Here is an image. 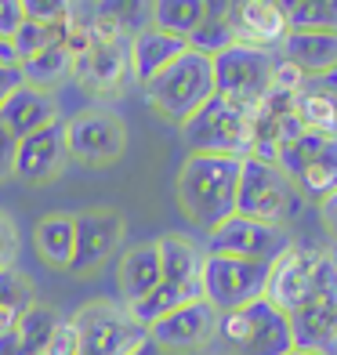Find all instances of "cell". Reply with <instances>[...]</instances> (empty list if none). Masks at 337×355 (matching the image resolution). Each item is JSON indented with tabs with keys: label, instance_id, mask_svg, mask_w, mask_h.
I'll return each instance as SVG.
<instances>
[{
	"label": "cell",
	"instance_id": "cell-29",
	"mask_svg": "<svg viewBox=\"0 0 337 355\" xmlns=\"http://www.w3.org/2000/svg\"><path fill=\"white\" fill-rule=\"evenodd\" d=\"M286 8L291 33H330L337 37V0H294Z\"/></svg>",
	"mask_w": 337,
	"mask_h": 355
},
{
	"label": "cell",
	"instance_id": "cell-30",
	"mask_svg": "<svg viewBox=\"0 0 337 355\" xmlns=\"http://www.w3.org/2000/svg\"><path fill=\"white\" fill-rule=\"evenodd\" d=\"M304 84H309V76H304L297 66H291L286 58L276 55V62H272V91L276 94H297Z\"/></svg>",
	"mask_w": 337,
	"mask_h": 355
},
{
	"label": "cell",
	"instance_id": "cell-34",
	"mask_svg": "<svg viewBox=\"0 0 337 355\" xmlns=\"http://www.w3.org/2000/svg\"><path fill=\"white\" fill-rule=\"evenodd\" d=\"M15 149H19V138L0 123V182L15 174Z\"/></svg>",
	"mask_w": 337,
	"mask_h": 355
},
{
	"label": "cell",
	"instance_id": "cell-10",
	"mask_svg": "<svg viewBox=\"0 0 337 355\" xmlns=\"http://www.w3.org/2000/svg\"><path fill=\"white\" fill-rule=\"evenodd\" d=\"M80 355H127L146 341V327L116 301H87L73 312Z\"/></svg>",
	"mask_w": 337,
	"mask_h": 355
},
{
	"label": "cell",
	"instance_id": "cell-35",
	"mask_svg": "<svg viewBox=\"0 0 337 355\" xmlns=\"http://www.w3.org/2000/svg\"><path fill=\"white\" fill-rule=\"evenodd\" d=\"M15 87H22V73H19V66H0V105L8 102V94H11Z\"/></svg>",
	"mask_w": 337,
	"mask_h": 355
},
{
	"label": "cell",
	"instance_id": "cell-15",
	"mask_svg": "<svg viewBox=\"0 0 337 355\" xmlns=\"http://www.w3.org/2000/svg\"><path fill=\"white\" fill-rule=\"evenodd\" d=\"M69 164V145H66V120H55L40 127L37 135L29 138H19V149H15V174L22 178V182H51L66 171Z\"/></svg>",
	"mask_w": 337,
	"mask_h": 355
},
{
	"label": "cell",
	"instance_id": "cell-9",
	"mask_svg": "<svg viewBox=\"0 0 337 355\" xmlns=\"http://www.w3.org/2000/svg\"><path fill=\"white\" fill-rule=\"evenodd\" d=\"M272 62L276 51H261V47L232 44L229 51L211 58L214 66V94L229 98L243 109H258L265 94L272 91Z\"/></svg>",
	"mask_w": 337,
	"mask_h": 355
},
{
	"label": "cell",
	"instance_id": "cell-31",
	"mask_svg": "<svg viewBox=\"0 0 337 355\" xmlns=\"http://www.w3.org/2000/svg\"><path fill=\"white\" fill-rule=\"evenodd\" d=\"M26 22V0H0V40H15Z\"/></svg>",
	"mask_w": 337,
	"mask_h": 355
},
{
	"label": "cell",
	"instance_id": "cell-17",
	"mask_svg": "<svg viewBox=\"0 0 337 355\" xmlns=\"http://www.w3.org/2000/svg\"><path fill=\"white\" fill-rule=\"evenodd\" d=\"M185 51H189V44L164 33V29H156V26L141 29L131 40V80H138V84L146 87L149 80H156L164 69H171Z\"/></svg>",
	"mask_w": 337,
	"mask_h": 355
},
{
	"label": "cell",
	"instance_id": "cell-8",
	"mask_svg": "<svg viewBox=\"0 0 337 355\" xmlns=\"http://www.w3.org/2000/svg\"><path fill=\"white\" fill-rule=\"evenodd\" d=\"M218 337L225 345H232L239 355H283L294 348L291 319L268 297L218 315Z\"/></svg>",
	"mask_w": 337,
	"mask_h": 355
},
{
	"label": "cell",
	"instance_id": "cell-11",
	"mask_svg": "<svg viewBox=\"0 0 337 355\" xmlns=\"http://www.w3.org/2000/svg\"><path fill=\"white\" fill-rule=\"evenodd\" d=\"M69 159L84 167H105L127 149V123L112 109H84L66 120Z\"/></svg>",
	"mask_w": 337,
	"mask_h": 355
},
{
	"label": "cell",
	"instance_id": "cell-14",
	"mask_svg": "<svg viewBox=\"0 0 337 355\" xmlns=\"http://www.w3.org/2000/svg\"><path fill=\"white\" fill-rule=\"evenodd\" d=\"M149 341H156L164 352H200L218 337V312L203 297L174 309L171 315L156 319L146 330Z\"/></svg>",
	"mask_w": 337,
	"mask_h": 355
},
{
	"label": "cell",
	"instance_id": "cell-41",
	"mask_svg": "<svg viewBox=\"0 0 337 355\" xmlns=\"http://www.w3.org/2000/svg\"><path fill=\"white\" fill-rule=\"evenodd\" d=\"M330 261H334V276H337V243L330 247Z\"/></svg>",
	"mask_w": 337,
	"mask_h": 355
},
{
	"label": "cell",
	"instance_id": "cell-3",
	"mask_svg": "<svg viewBox=\"0 0 337 355\" xmlns=\"http://www.w3.org/2000/svg\"><path fill=\"white\" fill-rule=\"evenodd\" d=\"M182 138L196 156H236L247 159L254 153V109H243L229 98H214L200 105L182 123Z\"/></svg>",
	"mask_w": 337,
	"mask_h": 355
},
{
	"label": "cell",
	"instance_id": "cell-40",
	"mask_svg": "<svg viewBox=\"0 0 337 355\" xmlns=\"http://www.w3.org/2000/svg\"><path fill=\"white\" fill-rule=\"evenodd\" d=\"M283 355H323V352H309V348H291V352H283Z\"/></svg>",
	"mask_w": 337,
	"mask_h": 355
},
{
	"label": "cell",
	"instance_id": "cell-1",
	"mask_svg": "<svg viewBox=\"0 0 337 355\" xmlns=\"http://www.w3.org/2000/svg\"><path fill=\"white\" fill-rule=\"evenodd\" d=\"M239 171L243 159L236 156H196L192 153L174 182L182 214L200 225L203 232H214L221 221L236 214V192H239Z\"/></svg>",
	"mask_w": 337,
	"mask_h": 355
},
{
	"label": "cell",
	"instance_id": "cell-37",
	"mask_svg": "<svg viewBox=\"0 0 337 355\" xmlns=\"http://www.w3.org/2000/svg\"><path fill=\"white\" fill-rule=\"evenodd\" d=\"M0 355H29V352L15 341V334H4V337H0Z\"/></svg>",
	"mask_w": 337,
	"mask_h": 355
},
{
	"label": "cell",
	"instance_id": "cell-5",
	"mask_svg": "<svg viewBox=\"0 0 337 355\" xmlns=\"http://www.w3.org/2000/svg\"><path fill=\"white\" fill-rule=\"evenodd\" d=\"M301 192L279 164L272 159L247 156L239 171V192H236V214L265 221V225H286L301 211Z\"/></svg>",
	"mask_w": 337,
	"mask_h": 355
},
{
	"label": "cell",
	"instance_id": "cell-32",
	"mask_svg": "<svg viewBox=\"0 0 337 355\" xmlns=\"http://www.w3.org/2000/svg\"><path fill=\"white\" fill-rule=\"evenodd\" d=\"M44 355H80V337H76V327L69 319L58 322V330L51 334V341H47Z\"/></svg>",
	"mask_w": 337,
	"mask_h": 355
},
{
	"label": "cell",
	"instance_id": "cell-19",
	"mask_svg": "<svg viewBox=\"0 0 337 355\" xmlns=\"http://www.w3.org/2000/svg\"><path fill=\"white\" fill-rule=\"evenodd\" d=\"M276 55L297 66L309 80L337 73V37L330 33H286Z\"/></svg>",
	"mask_w": 337,
	"mask_h": 355
},
{
	"label": "cell",
	"instance_id": "cell-24",
	"mask_svg": "<svg viewBox=\"0 0 337 355\" xmlns=\"http://www.w3.org/2000/svg\"><path fill=\"white\" fill-rule=\"evenodd\" d=\"M189 51H196L203 58H214L221 51H229L236 44V26H232V4H207V19L196 26V33L189 40Z\"/></svg>",
	"mask_w": 337,
	"mask_h": 355
},
{
	"label": "cell",
	"instance_id": "cell-13",
	"mask_svg": "<svg viewBox=\"0 0 337 355\" xmlns=\"http://www.w3.org/2000/svg\"><path fill=\"white\" fill-rule=\"evenodd\" d=\"M76 221V239H73V261L69 272L73 276H87V272L102 268L112 254L123 243V218L116 211H80L73 214Z\"/></svg>",
	"mask_w": 337,
	"mask_h": 355
},
{
	"label": "cell",
	"instance_id": "cell-18",
	"mask_svg": "<svg viewBox=\"0 0 337 355\" xmlns=\"http://www.w3.org/2000/svg\"><path fill=\"white\" fill-rule=\"evenodd\" d=\"M58 120V109H55V98L47 91H37V87H15L8 94V102L0 105V123L8 127L15 138H29L37 135L40 127L55 123Z\"/></svg>",
	"mask_w": 337,
	"mask_h": 355
},
{
	"label": "cell",
	"instance_id": "cell-6",
	"mask_svg": "<svg viewBox=\"0 0 337 355\" xmlns=\"http://www.w3.org/2000/svg\"><path fill=\"white\" fill-rule=\"evenodd\" d=\"M268 272L272 261H247V257H221V254H203L200 268V294L218 315L247 309L261 301L268 290Z\"/></svg>",
	"mask_w": 337,
	"mask_h": 355
},
{
	"label": "cell",
	"instance_id": "cell-20",
	"mask_svg": "<svg viewBox=\"0 0 337 355\" xmlns=\"http://www.w3.org/2000/svg\"><path fill=\"white\" fill-rule=\"evenodd\" d=\"M159 286V247L153 243H138L123 254L120 261V294H123V309L138 304L141 297H149Z\"/></svg>",
	"mask_w": 337,
	"mask_h": 355
},
{
	"label": "cell",
	"instance_id": "cell-16",
	"mask_svg": "<svg viewBox=\"0 0 337 355\" xmlns=\"http://www.w3.org/2000/svg\"><path fill=\"white\" fill-rule=\"evenodd\" d=\"M232 26H236V44L261 47V51H279L291 26H286V8L276 0H243L232 4Z\"/></svg>",
	"mask_w": 337,
	"mask_h": 355
},
{
	"label": "cell",
	"instance_id": "cell-27",
	"mask_svg": "<svg viewBox=\"0 0 337 355\" xmlns=\"http://www.w3.org/2000/svg\"><path fill=\"white\" fill-rule=\"evenodd\" d=\"M33 283H29L19 268H4L0 272V337L11 334L15 327H19L22 312L33 304Z\"/></svg>",
	"mask_w": 337,
	"mask_h": 355
},
{
	"label": "cell",
	"instance_id": "cell-21",
	"mask_svg": "<svg viewBox=\"0 0 337 355\" xmlns=\"http://www.w3.org/2000/svg\"><path fill=\"white\" fill-rule=\"evenodd\" d=\"M159 279L178 283V286H200V268H203V247L192 243L189 236H159Z\"/></svg>",
	"mask_w": 337,
	"mask_h": 355
},
{
	"label": "cell",
	"instance_id": "cell-38",
	"mask_svg": "<svg viewBox=\"0 0 337 355\" xmlns=\"http://www.w3.org/2000/svg\"><path fill=\"white\" fill-rule=\"evenodd\" d=\"M0 66H19V55H15L11 40H0Z\"/></svg>",
	"mask_w": 337,
	"mask_h": 355
},
{
	"label": "cell",
	"instance_id": "cell-25",
	"mask_svg": "<svg viewBox=\"0 0 337 355\" xmlns=\"http://www.w3.org/2000/svg\"><path fill=\"white\" fill-rule=\"evenodd\" d=\"M19 73H22V84L51 94V87L66 84V80L73 76V51H69L66 44L47 47V51H40V55H33V58L19 62Z\"/></svg>",
	"mask_w": 337,
	"mask_h": 355
},
{
	"label": "cell",
	"instance_id": "cell-39",
	"mask_svg": "<svg viewBox=\"0 0 337 355\" xmlns=\"http://www.w3.org/2000/svg\"><path fill=\"white\" fill-rule=\"evenodd\" d=\"M127 355H167V352L159 348L156 341H149V337H146V341H141V345H135V348L127 352Z\"/></svg>",
	"mask_w": 337,
	"mask_h": 355
},
{
	"label": "cell",
	"instance_id": "cell-7",
	"mask_svg": "<svg viewBox=\"0 0 337 355\" xmlns=\"http://www.w3.org/2000/svg\"><path fill=\"white\" fill-rule=\"evenodd\" d=\"M73 76L91 94H120L123 84L131 80V40L112 26L105 4H102V19L91 26L87 51L73 58Z\"/></svg>",
	"mask_w": 337,
	"mask_h": 355
},
{
	"label": "cell",
	"instance_id": "cell-36",
	"mask_svg": "<svg viewBox=\"0 0 337 355\" xmlns=\"http://www.w3.org/2000/svg\"><path fill=\"white\" fill-rule=\"evenodd\" d=\"M319 218H323L327 232L337 239V192H334V196H327L323 203H319Z\"/></svg>",
	"mask_w": 337,
	"mask_h": 355
},
{
	"label": "cell",
	"instance_id": "cell-4",
	"mask_svg": "<svg viewBox=\"0 0 337 355\" xmlns=\"http://www.w3.org/2000/svg\"><path fill=\"white\" fill-rule=\"evenodd\" d=\"M141 91H146V102L159 116L182 127L200 105H207L214 98V66H211V58L185 51L171 69H164L156 80H149Z\"/></svg>",
	"mask_w": 337,
	"mask_h": 355
},
{
	"label": "cell",
	"instance_id": "cell-26",
	"mask_svg": "<svg viewBox=\"0 0 337 355\" xmlns=\"http://www.w3.org/2000/svg\"><path fill=\"white\" fill-rule=\"evenodd\" d=\"M203 19H207V0H156L153 4V26L178 40H189Z\"/></svg>",
	"mask_w": 337,
	"mask_h": 355
},
{
	"label": "cell",
	"instance_id": "cell-28",
	"mask_svg": "<svg viewBox=\"0 0 337 355\" xmlns=\"http://www.w3.org/2000/svg\"><path fill=\"white\" fill-rule=\"evenodd\" d=\"M58 322H62V319H58V312L51 309V304L33 301V304L22 312L19 327H15L11 334H15V341H19L29 355H44L47 341H51V334L58 330Z\"/></svg>",
	"mask_w": 337,
	"mask_h": 355
},
{
	"label": "cell",
	"instance_id": "cell-33",
	"mask_svg": "<svg viewBox=\"0 0 337 355\" xmlns=\"http://www.w3.org/2000/svg\"><path fill=\"white\" fill-rule=\"evenodd\" d=\"M15 254H19V229H15V221L0 211V272L15 265Z\"/></svg>",
	"mask_w": 337,
	"mask_h": 355
},
{
	"label": "cell",
	"instance_id": "cell-2",
	"mask_svg": "<svg viewBox=\"0 0 337 355\" xmlns=\"http://www.w3.org/2000/svg\"><path fill=\"white\" fill-rule=\"evenodd\" d=\"M330 294H337L330 250L291 243L276 261H272L265 297L276 304L283 315H294L297 309L312 304L316 297H330Z\"/></svg>",
	"mask_w": 337,
	"mask_h": 355
},
{
	"label": "cell",
	"instance_id": "cell-23",
	"mask_svg": "<svg viewBox=\"0 0 337 355\" xmlns=\"http://www.w3.org/2000/svg\"><path fill=\"white\" fill-rule=\"evenodd\" d=\"M37 250L51 268H69L73 261V239H76V221L73 214L58 211V214H44L33 229Z\"/></svg>",
	"mask_w": 337,
	"mask_h": 355
},
{
	"label": "cell",
	"instance_id": "cell-12",
	"mask_svg": "<svg viewBox=\"0 0 337 355\" xmlns=\"http://www.w3.org/2000/svg\"><path fill=\"white\" fill-rule=\"evenodd\" d=\"M286 247H291V232L283 225H265V221H254L243 214H232L214 232H207L203 254L247 257V261H276Z\"/></svg>",
	"mask_w": 337,
	"mask_h": 355
},
{
	"label": "cell",
	"instance_id": "cell-22",
	"mask_svg": "<svg viewBox=\"0 0 337 355\" xmlns=\"http://www.w3.org/2000/svg\"><path fill=\"white\" fill-rule=\"evenodd\" d=\"M334 315H337V294L330 297H316L312 304L297 309L291 319V334H294V348H309V352H323L327 348V337L334 327Z\"/></svg>",
	"mask_w": 337,
	"mask_h": 355
}]
</instances>
